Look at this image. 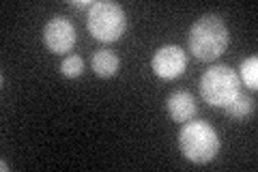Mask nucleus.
Here are the masks:
<instances>
[{
    "instance_id": "1",
    "label": "nucleus",
    "mask_w": 258,
    "mask_h": 172,
    "mask_svg": "<svg viewBox=\"0 0 258 172\" xmlns=\"http://www.w3.org/2000/svg\"><path fill=\"white\" fill-rule=\"evenodd\" d=\"M230 41L228 26L217 13H207L191 24L187 35L189 52L203 63H211L226 52Z\"/></svg>"
},
{
    "instance_id": "2",
    "label": "nucleus",
    "mask_w": 258,
    "mask_h": 172,
    "mask_svg": "<svg viewBox=\"0 0 258 172\" xmlns=\"http://www.w3.org/2000/svg\"><path fill=\"white\" fill-rule=\"evenodd\" d=\"M179 149L194 163H209L220 153V138L207 121H187L179 132Z\"/></svg>"
},
{
    "instance_id": "3",
    "label": "nucleus",
    "mask_w": 258,
    "mask_h": 172,
    "mask_svg": "<svg viewBox=\"0 0 258 172\" xmlns=\"http://www.w3.org/2000/svg\"><path fill=\"white\" fill-rule=\"evenodd\" d=\"M86 28L101 43L118 41L127 30V18H125L123 7L112 3V0H99V3H95L88 9Z\"/></svg>"
},
{
    "instance_id": "4",
    "label": "nucleus",
    "mask_w": 258,
    "mask_h": 172,
    "mask_svg": "<svg viewBox=\"0 0 258 172\" xmlns=\"http://www.w3.org/2000/svg\"><path fill=\"white\" fill-rule=\"evenodd\" d=\"M241 93V80L228 65H215L200 78V97L211 108H226Z\"/></svg>"
},
{
    "instance_id": "5",
    "label": "nucleus",
    "mask_w": 258,
    "mask_h": 172,
    "mask_svg": "<svg viewBox=\"0 0 258 172\" xmlns=\"http://www.w3.org/2000/svg\"><path fill=\"white\" fill-rule=\"evenodd\" d=\"M76 26L71 20L54 15L43 26V43L52 54H67L76 45Z\"/></svg>"
},
{
    "instance_id": "6",
    "label": "nucleus",
    "mask_w": 258,
    "mask_h": 172,
    "mask_svg": "<svg viewBox=\"0 0 258 172\" xmlns=\"http://www.w3.org/2000/svg\"><path fill=\"white\" fill-rule=\"evenodd\" d=\"M151 67L155 71V76L161 80H176L185 73L187 67V56L179 45H164L153 54Z\"/></svg>"
},
{
    "instance_id": "7",
    "label": "nucleus",
    "mask_w": 258,
    "mask_h": 172,
    "mask_svg": "<svg viewBox=\"0 0 258 172\" xmlns=\"http://www.w3.org/2000/svg\"><path fill=\"white\" fill-rule=\"evenodd\" d=\"M166 110L176 123H187L196 117V97L189 91H174L166 101Z\"/></svg>"
},
{
    "instance_id": "8",
    "label": "nucleus",
    "mask_w": 258,
    "mask_h": 172,
    "mask_svg": "<svg viewBox=\"0 0 258 172\" xmlns=\"http://www.w3.org/2000/svg\"><path fill=\"white\" fill-rule=\"evenodd\" d=\"M91 65H93V71L99 78H112V76H116L120 61L112 50H97L93 54Z\"/></svg>"
},
{
    "instance_id": "9",
    "label": "nucleus",
    "mask_w": 258,
    "mask_h": 172,
    "mask_svg": "<svg viewBox=\"0 0 258 172\" xmlns=\"http://www.w3.org/2000/svg\"><path fill=\"white\" fill-rule=\"evenodd\" d=\"M224 110H226V114H228L230 119L239 121V119H245V117H249V114H252V112L256 110V101L239 93V95L235 97V99H232L228 105H226Z\"/></svg>"
},
{
    "instance_id": "10",
    "label": "nucleus",
    "mask_w": 258,
    "mask_h": 172,
    "mask_svg": "<svg viewBox=\"0 0 258 172\" xmlns=\"http://www.w3.org/2000/svg\"><path fill=\"white\" fill-rule=\"evenodd\" d=\"M239 80H243V84L249 86L252 91H256L258 88V59L256 56H249V59H245L243 63H241L239 67Z\"/></svg>"
},
{
    "instance_id": "11",
    "label": "nucleus",
    "mask_w": 258,
    "mask_h": 172,
    "mask_svg": "<svg viewBox=\"0 0 258 172\" xmlns=\"http://www.w3.org/2000/svg\"><path fill=\"white\" fill-rule=\"evenodd\" d=\"M82 71H84V61L78 54L64 56V61L60 63V73L64 78H78V76H82Z\"/></svg>"
},
{
    "instance_id": "12",
    "label": "nucleus",
    "mask_w": 258,
    "mask_h": 172,
    "mask_svg": "<svg viewBox=\"0 0 258 172\" xmlns=\"http://www.w3.org/2000/svg\"><path fill=\"white\" fill-rule=\"evenodd\" d=\"M93 5V0H71L69 3V7H74V9H91Z\"/></svg>"
}]
</instances>
